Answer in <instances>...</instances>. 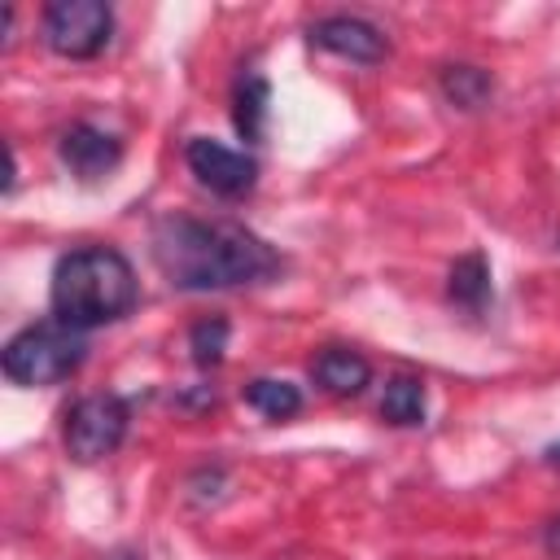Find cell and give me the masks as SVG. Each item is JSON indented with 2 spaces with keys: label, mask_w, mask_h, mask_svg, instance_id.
I'll list each match as a JSON object with an SVG mask.
<instances>
[{
  "label": "cell",
  "mask_w": 560,
  "mask_h": 560,
  "mask_svg": "<svg viewBox=\"0 0 560 560\" xmlns=\"http://www.w3.org/2000/svg\"><path fill=\"white\" fill-rule=\"evenodd\" d=\"M228 337H232V328H228V319H223V315L197 319V324H192V332H188L192 363H197V368H219V363H223V354H228Z\"/></svg>",
  "instance_id": "obj_15"
},
{
  "label": "cell",
  "mask_w": 560,
  "mask_h": 560,
  "mask_svg": "<svg viewBox=\"0 0 560 560\" xmlns=\"http://www.w3.org/2000/svg\"><path fill=\"white\" fill-rule=\"evenodd\" d=\"M114 35V9L105 0H52L44 9V44L57 57L88 61Z\"/></svg>",
  "instance_id": "obj_5"
},
{
  "label": "cell",
  "mask_w": 560,
  "mask_h": 560,
  "mask_svg": "<svg viewBox=\"0 0 560 560\" xmlns=\"http://www.w3.org/2000/svg\"><path fill=\"white\" fill-rule=\"evenodd\" d=\"M311 376H315L328 394H337V398H354V394L368 389V381H372V363H368L359 350H350V346H328V350H319V354L311 359Z\"/></svg>",
  "instance_id": "obj_9"
},
{
  "label": "cell",
  "mask_w": 560,
  "mask_h": 560,
  "mask_svg": "<svg viewBox=\"0 0 560 560\" xmlns=\"http://www.w3.org/2000/svg\"><path fill=\"white\" fill-rule=\"evenodd\" d=\"M83 354H88V341L79 328H66L61 319H44V324H31L9 337L0 368L13 385L39 389V385H57L70 372H79Z\"/></svg>",
  "instance_id": "obj_3"
},
{
  "label": "cell",
  "mask_w": 560,
  "mask_h": 560,
  "mask_svg": "<svg viewBox=\"0 0 560 560\" xmlns=\"http://www.w3.org/2000/svg\"><path fill=\"white\" fill-rule=\"evenodd\" d=\"M311 44L324 52L363 61V66H376L389 57V39L381 35V26H372L368 18H354V13H328V18L311 22Z\"/></svg>",
  "instance_id": "obj_7"
},
{
  "label": "cell",
  "mask_w": 560,
  "mask_h": 560,
  "mask_svg": "<svg viewBox=\"0 0 560 560\" xmlns=\"http://www.w3.org/2000/svg\"><path fill=\"white\" fill-rule=\"evenodd\" d=\"M153 262L175 289H241L280 271V254L232 219L162 214L153 223Z\"/></svg>",
  "instance_id": "obj_1"
},
{
  "label": "cell",
  "mask_w": 560,
  "mask_h": 560,
  "mask_svg": "<svg viewBox=\"0 0 560 560\" xmlns=\"http://www.w3.org/2000/svg\"><path fill=\"white\" fill-rule=\"evenodd\" d=\"M136 293L140 284L127 254L109 245H83L57 258L48 302H52V319H61L66 328L92 332L122 319L136 306Z\"/></svg>",
  "instance_id": "obj_2"
},
{
  "label": "cell",
  "mask_w": 560,
  "mask_h": 560,
  "mask_svg": "<svg viewBox=\"0 0 560 560\" xmlns=\"http://www.w3.org/2000/svg\"><path fill=\"white\" fill-rule=\"evenodd\" d=\"M267 114H271V83L258 70H245L232 88V122H236L241 140L258 144L267 136Z\"/></svg>",
  "instance_id": "obj_10"
},
{
  "label": "cell",
  "mask_w": 560,
  "mask_h": 560,
  "mask_svg": "<svg viewBox=\"0 0 560 560\" xmlns=\"http://www.w3.org/2000/svg\"><path fill=\"white\" fill-rule=\"evenodd\" d=\"M381 416L389 424H424V381L420 376H389L381 394Z\"/></svg>",
  "instance_id": "obj_14"
},
{
  "label": "cell",
  "mask_w": 560,
  "mask_h": 560,
  "mask_svg": "<svg viewBox=\"0 0 560 560\" xmlns=\"http://www.w3.org/2000/svg\"><path fill=\"white\" fill-rule=\"evenodd\" d=\"M542 542H547V551H560V516H556V521L542 529Z\"/></svg>",
  "instance_id": "obj_16"
},
{
  "label": "cell",
  "mask_w": 560,
  "mask_h": 560,
  "mask_svg": "<svg viewBox=\"0 0 560 560\" xmlns=\"http://www.w3.org/2000/svg\"><path fill=\"white\" fill-rule=\"evenodd\" d=\"M57 153L70 166V175H79V179H105L122 162V140L114 131L96 127V122H74V127L61 131Z\"/></svg>",
  "instance_id": "obj_8"
},
{
  "label": "cell",
  "mask_w": 560,
  "mask_h": 560,
  "mask_svg": "<svg viewBox=\"0 0 560 560\" xmlns=\"http://www.w3.org/2000/svg\"><path fill=\"white\" fill-rule=\"evenodd\" d=\"M184 158H188V171L219 197H245L258 184V162L241 149L210 140V136H192L184 144Z\"/></svg>",
  "instance_id": "obj_6"
},
{
  "label": "cell",
  "mask_w": 560,
  "mask_h": 560,
  "mask_svg": "<svg viewBox=\"0 0 560 560\" xmlns=\"http://www.w3.org/2000/svg\"><path fill=\"white\" fill-rule=\"evenodd\" d=\"M446 298L455 302V306H464V311H481L486 306V298H490V262H486V254H459L455 262H451V271H446Z\"/></svg>",
  "instance_id": "obj_11"
},
{
  "label": "cell",
  "mask_w": 560,
  "mask_h": 560,
  "mask_svg": "<svg viewBox=\"0 0 560 560\" xmlns=\"http://www.w3.org/2000/svg\"><path fill=\"white\" fill-rule=\"evenodd\" d=\"M131 407L118 394H83L66 411V451L74 464H96L114 455L127 438Z\"/></svg>",
  "instance_id": "obj_4"
},
{
  "label": "cell",
  "mask_w": 560,
  "mask_h": 560,
  "mask_svg": "<svg viewBox=\"0 0 560 560\" xmlns=\"http://www.w3.org/2000/svg\"><path fill=\"white\" fill-rule=\"evenodd\" d=\"M109 560H144V556H136V551H114Z\"/></svg>",
  "instance_id": "obj_17"
},
{
  "label": "cell",
  "mask_w": 560,
  "mask_h": 560,
  "mask_svg": "<svg viewBox=\"0 0 560 560\" xmlns=\"http://www.w3.org/2000/svg\"><path fill=\"white\" fill-rule=\"evenodd\" d=\"M241 398H245L258 416H267V420H289V416L302 411V389H298L293 381H280V376H254V381L241 389Z\"/></svg>",
  "instance_id": "obj_13"
},
{
  "label": "cell",
  "mask_w": 560,
  "mask_h": 560,
  "mask_svg": "<svg viewBox=\"0 0 560 560\" xmlns=\"http://www.w3.org/2000/svg\"><path fill=\"white\" fill-rule=\"evenodd\" d=\"M438 83H442V96L455 105V109H481L490 96H494V79H490V70H481V66H442V74H438Z\"/></svg>",
  "instance_id": "obj_12"
}]
</instances>
